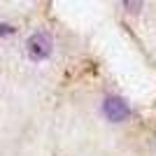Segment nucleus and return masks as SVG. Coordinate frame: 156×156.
I'll return each instance as SVG.
<instances>
[{
    "label": "nucleus",
    "mask_w": 156,
    "mask_h": 156,
    "mask_svg": "<svg viewBox=\"0 0 156 156\" xmlns=\"http://www.w3.org/2000/svg\"><path fill=\"white\" fill-rule=\"evenodd\" d=\"M26 51L33 61H44L51 56L54 51V40L49 33H35L28 37V44H26Z\"/></svg>",
    "instance_id": "nucleus-1"
},
{
    "label": "nucleus",
    "mask_w": 156,
    "mask_h": 156,
    "mask_svg": "<svg viewBox=\"0 0 156 156\" xmlns=\"http://www.w3.org/2000/svg\"><path fill=\"white\" fill-rule=\"evenodd\" d=\"M103 114H105V119H110L112 124H119V121L130 117V107L124 103V98L107 96L103 100Z\"/></svg>",
    "instance_id": "nucleus-2"
},
{
    "label": "nucleus",
    "mask_w": 156,
    "mask_h": 156,
    "mask_svg": "<svg viewBox=\"0 0 156 156\" xmlns=\"http://www.w3.org/2000/svg\"><path fill=\"white\" fill-rule=\"evenodd\" d=\"M124 7H128L130 12H137V9H142V2H128V0H126Z\"/></svg>",
    "instance_id": "nucleus-3"
},
{
    "label": "nucleus",
    "mask_w": 156,
    "mask_h": 156,
    "mask_svg": "<svg viewBox=\"0 0 156 156\" xmlns=\"http://www.w3.org/2000/svg\"><path fill=\"white\" fill-rule=\"evenodd\" d=\"M14 28L12 26H7V23H0V35H12Z\"/></svg>",
    "instance_id": "nucleus-4"
}]
</instances>
